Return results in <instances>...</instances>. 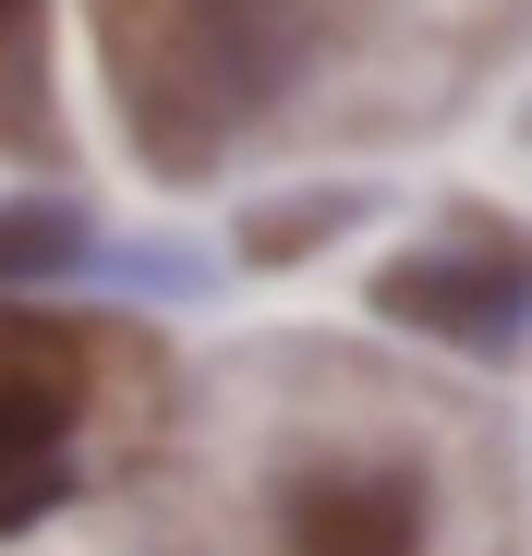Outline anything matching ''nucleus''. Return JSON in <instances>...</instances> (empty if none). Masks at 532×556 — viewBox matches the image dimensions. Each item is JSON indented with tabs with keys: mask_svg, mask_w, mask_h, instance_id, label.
<instances>
[{
	"mask_svg": "<svg viewBox=\"0 0 532 556\" xmlns=\"http://www.w3.org/2000/svg\"><path fill=\"white\" fill-rule=\"evenodd\" d=\"M0 424H73V339L37 315H0Z\"/></svg>",
	"mask_w": 532,
	"mask_h": 556,
	"instance_id": "7ed1b4c3",
	"label": "nucleus"
},
{
	"mask_svg": "<svg viewBox=\"0 0 532 556\" xmlns=\"http://www.w3.org/2000/svg\"><path fill=\"white\" fill-rule=\"evenodd\" d=\"M85 230L73 206H0V291H37V278H61V266H85Z\"/></svg>",
	"mask_w": 532,
	"mask_h": 556,
	"instance_id": "20e7f679",
	"label": "nucleus"
},
{
	"mask_svg": "<svg viewBox=\"0 0 532 556\" xmlns=\"http://www.w3.org/2000/svg\"><path fill=\"white\" fill-rule=\"evenodd\" d=\"M61 508V435L49 424H0V532H25Z\"/></svg>",
	"mask_w": 532,
	"mask_h": 556,
	"instance_id": "39448f33",
	"label": "nucleus"
},
{
	"mask_svg": "<svg viewBox=\"0 0 532 556\" xmlns=\"http://www.w3.org/2000/svg\"><path fill=\"white\" fill-rule=\"evenodd\" d=\"M423 508L388 472H303L291 484V556H411Z\"/></svg>",
	"mask_w": 532,
	"mask_h": 556,
	"instance_id": "f03ea898",
	"label": "nucleus"
},
{
	"mask_svg": "<svg viewBox=\"0 0 532 556\" xmlns=\"http://www.w3.org/2000/svg\"><path fill=\"white\" fill-rule=\"evenodd\" d=\"M13 13H25V0H0V25H13Z\"/></svg>",
	"mask_w": 532,
	"mask_h": 556,
	"instance_id": "423d86ee",
	"label": "nucleus"
},
{
	"mask_svg": "<svg viewBox=\"0 0 532 556\" xmlns=\"http://www.w3.org/2000/svg\"><path fill=\"white\" fill-rule=\"evenodd\" d=\"M376 303L400 327L460 339V351H508L532 327V254H400L376 278Z\"/></svg>",
	"mask_w": 532,
	"mask_h": 556,
	"instance_id": "f257e3e1",
	"label": "nucleus"
}]
</instances>
